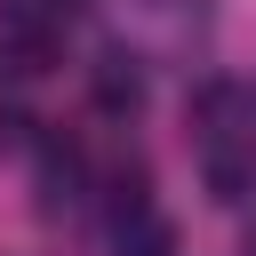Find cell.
Wrapping results in <instances>:
<instances>
[{
    "mask_svg": "<svg viewBox=\"0 0 256 256\" xmlns=\"http://www.w3.org/2000/svg\"><path fill=\"white\" fill-rule=\"evenodd\" d=\"M72 24V0H0V56L8 72H40L48 48L64 40Z\"/></svg>",
    "mask_w": 256,
    "mask_h": 256,
    "instance_id": "obj_1",
    "label": "cell"
},
{
    "mask_svg": "<svg viewBox=\"0 0 256 256\" xmlns=\"http://www.w3.org/2000/svg\"><path fill=\"white\" fill-rule=\"evenodd\" d=\"M112 24L136 48H184L208 24V0H112Z\"/></svg>",
    "mask_w": 256,
    "mask_h": 256,
    "instance_id": "obj_2",
    "label": "cell"
},
{
    "mask_svg": "<svg viewBox=\"0 0 256 256\" xmlns=\"http://www.w3.org/2000/svg\"><path fill=\"white\" fill-rule=\"evenodd\" d=\"M120 256H176V224L152 208V200H120V232H112Z\"/></svg>",
    "mask_w": 256,
    "mask_h": 256,
    "instance_id": "obj_3",
    "label": "cell"
},
{
    "mask_svg": "<svg viewBox=\"0 0 256 256\" xmlns=\"http://www.w3.org/2000/svg\"><path fill=\"white\" fill-rule=\"evenodd\" d=\"M96 104H104V112H136V104H144V72H136L128 56H104V64H96Z\"/></svg>",
    "mask_w": 256,
    "mask_h": 256,
    "instance_id": "obj_4",
    "label": "cell"
},
{
    "mask_svg": "<svg viewBox=\"0 0 256 256\" xmlns=\"http://www.w3.org/2000/svg\"><path fill=\"white\" fill-rule=\"evenodd\" d=\"M32 144V120L24 112H0V152H24Z\"/></svg>",
    "mask_w": 256,
    "mask_h": 256,
    "instance_id": "obj_5",
    "label": "cell"
},
{
    "mask_svg": "<svg viewBox=\"0 0 256 256\" xmlns=\"http://www.w3.org/2000/svg\"><path fill=\"white\" fill-rule=\"evenodd\" d=\"M248 256H256V232H248Z\"/></svg>",
    "mask_w": 256,
    "mask_h": 256,
    "instance_id": "obj_6",
    "label": "cell"
}]
</instances>
